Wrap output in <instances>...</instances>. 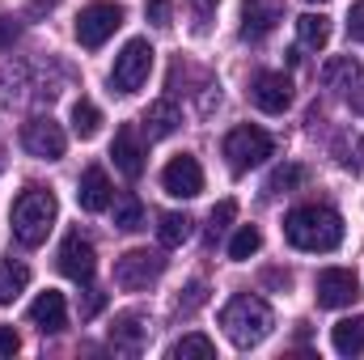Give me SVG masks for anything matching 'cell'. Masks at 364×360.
<instances>
[{"label": "cell", "instance_id": "18", "mask_svg": "<svg viewBox=\"0 0 364 360\" xmlns=\"http://www.w3.org/2000/svg\"><path fill=\"white\" fill-rule=\"evenodd\" d=\"M140 127H144L149 140H166V136H174V132L182 127V110L174 106V102H153V106L144 110Z\"/></svg>", "mask_w": 364, "mask_h": 360}, {"label": "cell", "instance_id": "3", "mask_svg": "<svg viewBox=\"0 0 364 360\" xmlns=\"http://www.w3.org/2000/svg\"><path fill=\"white\" fill-rule=\"evenodd\" d=\"M220 327H225V335H229L237 348H259V344L272 335L275 314L263 297L242 292V297H233V301L220 309Z\"/></svg>", "mask_w": 364, "mask_h": 360}, {"label": "cell", "instance_id": "36", "mask_svg": "<svg viewBox=\"0 0 364 360\" xmlns=\"http://www.w3.org/2000/svg\"><path fill=\"white\" fill-rule=\"evenodd\" d=\"M102 309V292H90V301H85V318H93Z\"/></svg>", "mask_w": 364, "mask_h": 360}, {"label": "cell", "instance_id": "32", "mask_svg": "<svg viewBox=\"0 0 364 360\" xmlns=\"http://www.w3.org/2000/svg\"><path fill=\"white\" fill-rule=\"evenodd\" d=\"M348 34H352V43H364V0H356L348 13Z\"/></svg>", "mask_w": 364, "mask_h": 360}, {"label": "cell", "instance_id": "27", "mask_svg": "<svg viewBox=\"0 0 364 360\" xmlns=\"http://www.w3.org/2000/svg\"><path fill=\"white\" fill-rule=\"evenodd\" d=\"M73 132L81 136V140H93L97 132H102V110L93 106V102H73Z\"/></svg>", "mask_w": 364, "mask_h": 360}, {"label": "cell", "instance_id": "37", "mask_svg": "<svg viewBox=\"0 0 364 360\" xmlns=\"http://www.w3.org/2000/svg\"><path fill=\"white\" fill-rule=\"evenodd\" d=\"M60 0H30V13H43V9H55Z\"/></svg>", "mask_w": 364, "mask_h": 360}, {"label": "cell", "instance_id": "12", "mask_svg": "<svg viewBox=\"0 0 364 360\" xmlns=\"http://www.w3.org/2000/svg\"><path fill=\"white\" fill-rule=\"evenodd\" d=\"M279 21H284V4L279 0H246L242 4V38L246 43L267 38Z\"/></svg>", "mask_w": 364, "mask_h": 360}, {"label": "cell", "instance_id": "17", "mask_svg": "<svg viewBox=\"0 0 364 360\" xmlns=\"http://www.w3.org/2000/svg\"><path fill=\"white\" fill-rule=\"evenodd\" d=\"M110 199H114V186L106 179V170H102V166H90V170L81 174V186H77V203H81L85 212H106Z\"/></svg>", "mask_w": 364, "mask_h": 360}, {"label": "cell", "instance_id": "31", "mask_svg": "<svg viewBox=\"0 0 364 360\" xmlns=\"http://www.w3.org/2000/svg\"><path fill=\"white\" fill-rule=\"evenodd\" d=\"M203 301H208V284H203V280L186 284V292L178 297V314H195V309H199Z\"/></svg>", "mask_w": 364, "mask_h": 360}, {"label": "cell", "instance_id": "2", "mask_svg": "<svg viewBox=\"0 0 364 360\" xmlns=\"http://www.w3.org/2000/svg\"><path fill=\"white\" fill-rule=\"evenodd\" d=\"M55 216H60V203H55V195L51 191H43V186H26L17 199H13V238L21 242V246H43L47 242V233H51V225H55Z\"/></svg>", "mask_w": 364, "mask_h": 360}, {"label": "cell", "instance_id": "7", "mask_svg": "<svg viewBox=\"0 0 364 360\" xmlns=\"http://www.w3.org/2000/svg\"><path fill=\"white\" fill-rule=\"evenodd\" d=\"M119 26H123V9L110 4V0H93V4H85V9L77 13V43L90 47V51H97Z\"/></svg>", "mask_w": 364, "mask_h": 360}, {"label": "cell", "instance_id": "26", "mask_svg": "<svg viewBox=\"0 0 364 360\" xmlns=\"http://www.w3.org/2000/svg\"><path fill=\"white\" fill-rule=\"evenodd\" d=\"M212 356H216V344L208 335H182L170 348V360H212Z\"/></svg>", "mask_w": 364, "mask_h": 360}, {"label": "cell", "instance_id": "35", "mask_svg": "<svg viewBox=\"0 0 364 360\" xmlns=\"http://www.w3.org/2000/svg\"><path fill=\"white\" fill-rule=\"evenodd\" d=\"M21 34V26L13 17H0V47H13V38Z\"/></svg>", "mask_w": 364, "mask_h": 360}, {"label": "cell", "instance_id": "14", "mask_svg": "<svg viewBox=\"0 0 364 360\" xmlns=\"http://www.w3.org/2000/svg\"><path fill=\"white\" fill-rule=\"evenodd\" d=\"M110 157H114V170H119L123 179H140V174H144V144H140V136H136L132 123H123V127L114 132Z\"/></svg>", "mask_w": 364, "mask_h": 360}, {"label": "cell", "instance_id": "8", "mask_svg": "<svg viewBox=\"0 0 364 360\" xmlns=\"http://www.w3.org/2000/svg\"><path fill=\"white\" fill-rule=\"evenodd\" d=\"M21 149L30 157H38V162H60L64 149H68V136H64V127L55 119H30L21 127Z\"/></svg>", "mask_w": 364, "mask_h": 360}, {"label": "cell", "instance_id": "23", "mask_svg": "<svg viewBox=\"0 0 364 360\" xmlns=\"http://www.w3.org/2000/svg\"><path fill=\"white\" fill-rule=\"evenodd\" d=\"M157 238H161V246H182V242L191 238V216H186V212H161Z\"/></svg>", "mask_w": 364, "mask_h": 360}, {"label": "cell", "instance_id": "21", "mask_svg": "<svg viewBox=\"0 0 364 360\" xmlns=\"http://www.w3.org/2000/svg\"><path fill=\"white\" fill-rule=\"evenodd\" d=\"M296 34H301L305 47L322 51V47L331 43V17H322V13H301V17H296Z\"/></svg>", "mask_w": 364, "mask_h": 360}, {"label": "cell", "instance_id": "29", "mask_svg": "<svg viewBox=\"0 0 364 360\" xmlns=\"http://www.w3.org/2000/svg\"><path fill=\"white\" fill-rule=\"evenodd\" d=\"M233 216H237V203H233V199H220V203L212 208V216H208V246L220 242V233L233 225Z\"/></svg>", "mask_w": 364, "mask_h": 360}, {"label": "cell", "instance_id": "6", "mask_svg": "<svg viewBox=\"0 0 364 360\" xmlns=\"http://www.w3.org/2000/svg\"><path fill=\"white\" fill-rule=\"evenodd\" d=\"M161 271H166V255L140 246V250H127V255L114 259V284L127 288V292H140V288H149L153 280H161Z\"/></svg>", "mask_w": 364, "mask_h": 360}, {"label": "cell", "instance_id": "34", "mask_svg": "<svg viewBox=\"0 0 364 360\" xmlns=\"http://www.w3.org/2000/svg\"><path fill=\"white\" fill-rule=\"evenodd\" d=\"M21 348V339H17V331L13 327H0V356H13Z\"/></svg>", "mask_w": 364, "mask_h": 360}, {"label": "cell", "instance_id": "33", "mask_svg": "<svg viewBox=\"0 0 364 360\" xmlns=\"http://www.w3.org/2000/svg\"><path fill=\"white\" fill-rule=\"evenodd\" d=\"M170 9H174L170 0H149V9H144V13H149V21H153V26H161V30H166V26H170Z\"/></svg>", "mask_w": 364, "mask_h": 360}, {"label": "cell", "instance_id": "22", "mask_svg": "<svg viewBox=\"0 0 364 360\" xmlns=\"http://www.w3.org/2000/svg\"><path fill=\"white\" fill-rule=\"evenodd\" d=\"M335 157H339L343 170L364 174V140H360V132H343V136L335 140Z\"/></svg>", "mask_w": 364, "mask_h": 360}, {"label": "cell", "instance_id": "4", "mask_svg": "<svg viewBox=\"0 0 364 360\" xmlns=\"http://www.w3.org/2000/svg\"><path fill=\"white\" fill-rule=\"evenodd\" d=\"M272 149H275V140L263 127H255V123H242V127H233L225 136V157H229V170L233 174H246V170L263 166L272 157Z\"/></svg>", "mask_w": 364, "mask_h": 360}, {"label": "cell", "instance_id": "11", "mask_svg": "<svg viewBox=\"0 0 364 360\" xmlns=\"http://www.w3.org/2000/svg\"><path fill=\"white\" fill-rule=\"evenodd\" d=\"M60 271L77 284H90L93 271H97V255H93V242L81 238V233H68L60 242Z\"/></svg>", "mask_w": 364, "mask_h": 360}, {"label": "cell", "instance_id": "1", "mask_svg": "<svg viewBox=\"0 0 364 360\" xmlns=\"http://www.w3.org/2000/svg\"><path fill=\"white\" fill-rule=\"evenodd\" d=\"M284 238L305 255H326L343 242V216L326 203H305L284 216Z\"/></svg>", "mask_w": 364, "mask_h": 360}, {"label": "cell", "instance_id": "19", "mask_svg": "<svg viewBox=\"0 0 364 360\" xmlns=\"http://www.w3.org/2000/svg\"><path fill=\"white\" fill-rule=\"evenodd\" d=\"M331 348L339 356H360L364 352V314H352V318H339L331 327Z\"/></svg>", "mask_w": 364, "mask_h": 360}, {"label": "cell", "instance_id": "24", "mask_svg": "<svg viewBox=\"0 0 364 360\" xmlns=\"http://www.w3.org/2000/svg\"><path fill=\"white\" fill-rule=\"evenodd\" d=\"M144 225V203L127 191V195H119L114 199V229H123V233H132V229H140Z\"/></svg>", "mask_w": 364, "mask_h": 360}, {"label": "cell", "instance_id": "16", "mask_svg": "<svg viewBox=\"0 0 364 360\" xmlns=\"http://www.w3.org/2000/svg\"><path fill=\"white\" fill-rule=\"evenodd\" d=\"M30 322L38 327V331H64V322H68V301H64V292H55V288H47V292H38L34 301H30Z\"/></svg>", "mask_w": 364, "mask_h": 360}, {"label": "cell", "instance_id": "13", "mask_svg": "<svg viewBox=\"0 0 364 360\" xmlns=\"http://www.w3.org/2000/svg\"><path fill=\"white\" fill-rule=\"evenodd\" d=\"M144 344H149V318H144V314H136V309L119 314V318H114V327H110V348H114V352H123V356H140V352H144Z\"/></svg>", "mask_w": 364, "mask_h": 360}, {"label": "cell", "instance_id": "9", "mask_svg": "<svg viewBox=\"0 0 364 360\" xmlns=\"http://www.w3.org/2000/svg\"><path fill=\"white\" fill-rule=\"evenodd\" d=\"M318 305L322 309H343V305H352L356 297H360V275L352 268H326L318 271Z\"/></svg>", "mask_w": 364, "mask_h": 360}, {"label": "cell", "instance_id": "30", "mask_svg": "<svg viewBox=\"0 0 364 360\" xmlns=\"http://www.w3.org/2000/svg\"><path fill=\"white\" fill-rule=\"evenodd\" d=\"M305 182V170L296 166V162H288V166H279L272 179H267V195H279V191H292V186H301Z\"/></svg>", "mask_w": 364, "mask_h": 360}, {"label": "cell", "instance_id": "5", "mask_svg": "<svg viewBox=\"0 0 364 360\" xmlns=\"http://www.w3.org/2000/svg\"><path fill=\"white\" fill-rule=\"evenodd\" d=\"M153 47H149V38H127L123 43V51L114 55V68H110V90L114 93H136L144 81H149V73H153Z\"/></svg>", "mask_w": 364, "mask_h": 360}, {"label": "cell", "instance_id": "15", "mask_svg": "<svg viewBox=\"0 0 364 360\" xmlns=\"http://www.w3.org/2000/svg\"><path fill=\"white\" fill-rule=\"evenodd\" d=\"M250 97H255L259 110H267V115H284V110L292 106V81H288L284 73H259Z\"/></svg>", "mask_w": 364, "mask_h": 360}, {"label": "cell", "instance_id": "28", "mask_svg": "<svg viewBox=\"0 0 364 360\" xmlns=\"http://www.w3.org/2000/svg\"><path fill=\"white\" fill-rule=\"evenodd\" d=\"M360 77V64H352V55H343V60H331L326 68H322V81H326V90H343V81H348V90H352V81Z\"/></svg>", "mask_w": 364, "mask_h": 360}, {"label": "cell", "instance_id": "10", "mask_svg": "<svg viewBox=\"0 0 364 360\" xmlns=\"http://www.w3.org/2000/svg\"><path fill=\"white\" fill-rule=\"evenodd\" d=\"M161 191L174 195V199H195V195L203 191V166H199L191 153L170 157L166 170H161Z\"/></svg>", "mask_w": 364, "mask_h": 360}, {"label": "cell", "instance_id": "20", "mask_svg": "<svg viewBox=\"0 0 364 360\" xmlns=\"http://www.w3.org/2000/svg\"><path fill=\"white\" fill-rule=\"evenodd\" d=\"M30 284V268L17 259H0V305H13Z\"/></svg>", "mask_w": 364, "mask_h": 360}, {"label": "cell", "instance_id": "25", "mask_svg": "<svg viewBox=\"0 0 364 360\" xmlns=\"http://www.w3.org/2000/svg\"><path fill=\"white\" fill-rule=\"evenodd\" d=\"M263 250V233L255 229V225H242L237 233H233V242H229V259L233 263H246V259H255Z\"/></svg>", "mask_w": 364, "mask_h": 360}]
</instances>
